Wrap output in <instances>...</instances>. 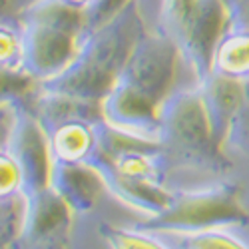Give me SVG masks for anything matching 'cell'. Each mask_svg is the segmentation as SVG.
Listing matches in <instances>:
<instances>
[{"mask_svg": "<svg viewBox=\"0 0 249 249\" xmlns=\"http://www.w3.org/2000/svg\"><path fill=\"white\" fill-rule=\"evenodd\" d=\"M130 0H90L84 6V10H82V22H84V30L82 32H88L100 26L102 22H106V20H110Z\"/></svg>", "mask_w": 249, "mask_h": 249, "instance_id": "2e32d148", "label": "cell"}, {"mask_svg": "<svg viewBox=\"0 0 249 249\" xmlns=\"http://www.w3.org/2000/svg\"><path fill=\"white\" fill-rule=\"evenodd\" d=\"M245 225H249V210L243 205L241 188L233 181H223L203 190L174 192L161 213L142 219L134 227L150 233L192 235Z\"/></svg>", "mask_w": 249, "mask_h": 249, "instance_id": "277c9868", "label": "cell"}, {"mask_svg": "<svg viewBox=\"0 0 249 249\" xmlns=\"http://www.w3.org/2000/svg\"><path fill=\"white\" fill-rule=\"evenodd\" d=\"M74 212L50 185L22 197L18 231L10 249H68Z\"/></svg>", "mask_w": 249, "mask_h": 249, "instance_id": "52a82bcc", "label": "cell"}, {"mask_svg": "<svg viewBox=\"0 0 249 249\" xmlns=\"http://www.w3.org/2000/svg\"><path fill=\"white\" fill-rule=\"evenodd\" d=\"M20 199H22L20 197V172L6 146V136H4L0 138V207Z\"/></svg>", "mask_w": 249, "mask_h": 249, "instance_id": "5bb4252c", "label": "cell"}, {"mask_svg": "<svg viewBox=\"0 0 249 249\" xmlns=\"http://www.w3.org/2000/svg\"><path fill=\"white\" fill-rule=\"evenodd\" d=\"M48 185L66 201L74 215L90 213L104 192L100 176L88 163L72 161H50Z\"/></svg>", "mask_w": 249, "mask_h": 249, "instance_id": "30bf717a", "label": "cell"}, {"mask_svg": "<svg viewBox=\"0 0 249 249\" xmlns=\"http://www.w3.org/2000/svg\"><path fill=\"white\" fill-rule=\"evenodd\" d=\"M230 4L231 18L215 44L212 72L239 80L245 84L249 80V20L243 18V12L237 4Z\"/></svg>", "mask_w": 249, "mask_h": 249, "instance_id": "8fae6325", "label": "cell"}, {"mask_svg": "<svg viewBox=\"0 0 249 249\" xmlns=\"http://www.w3.org/2000/svg\"><path fill=\"white\" fill-rule=\"evenodd\" d=\"M30 96L12 100V116L6 134V146L20 172V197H30L48 188L50 179L48 143L32 112Z\"/></svg>", "mask_w": 249, "mask_h": 249, "instance_id": "8992f818", "label": "cell"}, {"mask_svg": "<svg viewBox=\"0 0 249 249\" xmlns=\"http://www.w3.org/2000/svg\"><path fill=\"white\" fill-rule=\"evenodd\" d=\"M100 112L74 114L40 126L46 136L50 161L86 163L98 146Z\"/></svg>", "mask_w": 249, "mask_h": 249, "instance_id": "9c48e42d", "label": "cell"}, {"mask_svg": "<svg viewBox=\"0 0 249 249\" xmlns=\"http://www.w3.org/2000/svg\"><path fill=\"white\" fill-rule=\"evenodd\" d=\"M183 249H249V245L223 230H212L183 235Z\"/></svg>", "mask_w": 249, "mask_h": 249, "instance_id": "9a60e30c", "label": "cell"}, {"mask_svg": "<svg viewBox=\"0 0 249 249\" xmlns=\"http://www.w3.org/2000/svg\"><path fill=\"white\" fill-rule=\"evenodd\" d=\"M14 100V98H12ZM12 100L0 102V138H4L10 126V116H12ZM4 207V205H2Z\"/></svg>", "mask_w": 249, "mask_h": 249, "instance_id": "ac0fdd59", "label": "cell"}, {"mask_svg": "<svg viewBox=\"0 0 249 249\" xmlns=\"http://www.w3.org/2000/svg\"><path fill=\"white\" fill-rule=\"evenodd\" d=\"M24 28L20 14L0 16V70L24 72Z\"/></svg>", "mask_w": 249, "mask_h": 249, "instance_id": "7c38bea8", "label": "cell"}, {"mask_svg": "<svg viewBox=\"0 0 249 249\" xmlns=\"http://www.w3.org/2000/svg\"><path fill=\"white\" fill-rule=\"evenodd\" d=\"M203 106L210 118L213 138L225 150L227 142L235 136V130L243 118V112L249 108L245 98L243 82L210 72L203 80L197 82Z\"/></svg>", "mask_w": 249, "mask_h": 249, "instance_id": "ba28073f", "label": "cell"}, {"mask_svg": "<svg viewBox=\"0 0 249 249\" xmlns=\"http://www.w3.org/2000/svg\"><path fill=\"white\" fill-rule=\"evenodd\" d=\"M18 14L24 28L22 70L38 84L72 60L84 30L82 12L56 0H24Z\"/></svg>", "mask_w": 249, "mask_h": 249, "instance_id": "3957f363", "label": "cell"}, {"mask_svg": "<svg viewBox=\"0 0 249 249\" xmlns=\"http://www.w3.org/2000/svg\"><path fill=\"white\" fill-rule=\"evenodd\" d=\"M146 30L148 24L140 2L130 0L110 20L82 32L72 60L58 74L38 82L36 88L40 92L100 104Z\"/></svg>", "mask_w": 249, "mask_h": 249, "instance_id": "6da1fadb", "label": "cell"}, {"mask_svg": "<svg viewBox=\"0 0 249 249\" xmlns=\"http://www.w3.org/2000/svg\"><path fill=\"white\" fill-rule=\"evenodd\" d=\"M20 207H22V199L0 207V249H6L18 231Z\"/></svg>", "mask_w": 249, "mask_h": 249, "instance_id": "e0dca14e", "label": "cell"}, {"mask_svg": "<svg viewBox=\"0 0 249 249\" xmlns=\"http://www.w3.org/2000/svg\"><path fill=\"white\" fill-rule=\"evenodd\" d=\"M179 66H183V62L178 46L165 34L148 28L134 46L116 82L140 100L160 108L176 88Z\"/></svg>", "mask_w": 249, "mask_h": 249, "instance_id": "5b68a950", "label": "cell"}, {"mask_svg": "<svg viewBox=\"0 0 249 249\" xmlns=\"http://www.w3.org/2000/svg\"><path fill=\"white\" fill-rule=\"evenodd\" d=\"M243 86H245V98H247V106H249V80L245 82Z\"/></svg>", "mask_w": 249, "mask_h": 249, "instance_id": "44dd1931", "label": "cell"}, {"mask_svg": "<svg viewBox=\"0 0 249 249\" xmlns=\"http://www.w3.org/2000/svg\"><path fill=\"white\" fill-rule=\"evenodd\" d=\"M100 235L110 249H168L150 231L138 227H120L112 223H100Z\"/></svg>", "mask_w": 249, "mask_h": 249, "instance_id": "4fadbf2b", "label": "cell"}, {"mask_svg": "<svg viewBox=\"0 0 249 249\" xmlns=\"http://www.w3.org/2000/svg\"><path fill=\"white\" fill-rule=\"evenodd\" d=\"M6 249H10V245H8V247H6Z\"/></svg>", "mask_w": 249, "mask_h": 249, "instance_id": "7402d4cb", "label": "cell"}, {"mask_svg": "<svg viewBox=\"0 0 249 249\" xmlns=\"http://www.w3.org/2000/svg\"><path fill=\"white\" fill-rule=\"evenodd\" d=\"M22 4H24V0H0V16L18 14Z\"/></svg>", "mask_w": 249, "mask_h": 249, "instance_id": "d6986e66", "label": "cell"}, {"mask_svg": "<svg viewBox=\"0 0 249 249\" xmlns=\"http://www.w3.org/2000/svg\"><path fill=\"white\" fill-rule=\"evenodd\" d=\"M56 2H60V4H64V6H70V8H74V10H84V6L90 2V0H56Z\"/></svg>", "mask_w": 249, "mask_h": 249, "instance_id": "ffe728a7", "label": "cell"}, {"mask_svg": "<svg viewBox=\"0 0 249 249\" xmlns=\"http://www.w3.org/2000/svg\"><path fill=\"white\" fill-rule=\"evenodd\" d=\"M158 143L172 170L223 176L233 161L215 142L199 86L174 88L160 106Z\"/></svg>", "mask_w": 249, "mask_h": 249, "instance_id": "7a4b0ae2", "label": "cell"}]
</instances>
